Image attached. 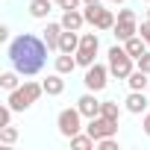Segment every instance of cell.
Returning a JSON list of instances; mask_svg holds the SVG:
<instances>
[{"label": "cell", "mask_w": 150, "mask_h": 150, "mask_svg": "<svg viewBox=\"0 0 150 150\" xmlns=\"http://www.w3.org/2000/svg\"><path fill=\"white\" fill-rule=\"evenodd\" d=\"M47 50L50 47L44 44V38H38L33 33H21V35H15L9 41L6 56H9L12 68L21 74V77H35V74L44 68V62H47Z\"/></svg>", "instance_id": "obj_1"}, {"label": "cell", "mask_w": 150, "mask_h": 150, "mask_svg": "<svg viewBox=\"0 0 150 150\" xmlns=\"http://www.w3.org/2000/svg\"><path fill=\"white\" fill-rule=\"evenodd\" d=\"M41 94H44V86H41V83H35V80H24L15 91H9L6 103H9L15 112H27V109H30Z\"/></svg>", "instance_id": "obj_2"}, {"label": "cell", "mask_w": 150, "mask_h": 150, "mask_svg": "<svg viewBox=\"0 0 150 150\" xmlns=\"http://www.w3.org/2000/svg\"><path fill=\"white\" fill-rule=\"evenodd\" d=\"M106 56H109V74H112L115 80H124L127 83V77L135 71V59L127 53V47L124 44H112Z\"/></svg>", "instance_id": "obj_3"}, {"label": "cell", "mask_w": 150, "mask_h": 150, "mask_svg": "<svg viewBox=\"0 0 150 150\" xmlns=\"http://www.w3.org/2000/svg\"><path fill=\"white\" fill-rule=\"evenodd\" d=\"M56 127H59V135H62V138H74L77 132L86 129V127H83V112H80L77 106L62 109V112L56 115Z\"/></svg>", "instance_id": "obj_4"}, {"label": "cell", "mask_w": 150, "mask_h": 150, "mask_svg": "<svg viewBox=\"0 0 150 150\" xmlns=\"http://www.w3.org/2000/svg\"><path fill=\"white\" fill-rule=\"evenodd\" d=\"M97 50H100V38H97V33H83V35H80V50L74 53V56H77V65H80V68H91Z\"/></svg>", "instance_id": "obj_5"}, {"label": "cell", "mask_w": 150, "mask_h": 150, "mask_svg": "<svg viewBox=\"0 0 150 150\" xmlns=\"http://www.w3.org/2000/svg\"><path fill=\"white\" fill-rule=\"evenodd\" d=\"M109 65H100V62H94L91 68H86V74H83V86H86V91H103L106 86H109Z\"/></svg>", "instance_id": "obj_6"}, {"label": "cell", "mask_w": 150, "mask_h": 150, "mask_svg": "<svg viewBox=\"0 0 150 150\" xmlns=\"http://www.w3.org/2000/svg\"><path fill=\"white\" fill-rule=\"evenodd\" d=\"M86 132H88L94 141H100V138H109V135H118V121H109V118H103V115H97V118H88V124H86Z\"/></svg>", "instance_id": "obj_7"}, {"label": "cell", "mask_w": 150, "mask_h": 150, "mask_svg": "<svg viewBox=\"0 0 150 150\" xmlns=\"http://www.w3.org/2000/svg\"><path fill=\"white\" fill-rule=\"evenodd\" d=\"M100 106H103V100H97V91H86V94L77 100V109L83 112L86 121H88V118H97V115H100Z\"/></svg>", "instance_id": "obj_8"}, {"label": "cell", "mask_w": 150, "mask_h": 150, "mask_svg": "<svg viewBox=\"0 0 150 150\" xmlns=\"http://www.w3.org/2000/svg\"><path fill=\"white\" fill-rule=\"evenodd\" d=\"M62 33H65L62 21H47V27L41 30V38H44V44H47L50 50L59 53V38H62Z\"/></svg>", "instance_id": "obj_9"}, {"label": "cell", "mask_w": 150, "mask_h": 150, "mask_svg": "<svg viewBox=\"0 0 150 150\" xmlns=\"http://www.w3.org/2000/svg\"><path fill=\"white\" fill-rule=\"evenodd\" d=\"M124 109L129 115H144L147 112V94L144 91H129L127 100H124Z\"/></svg>", "instance_id": "obj_10"}, {"label": "cell", "mask_w": 150, "mask_h": 150, "mask_svg": "<svg viewBox=\"0 0 150 150\" xmlns=\"http://www.w3.org/2000/svg\"><path fill=\"white\" fill-rule=\"evenodd\" d=\"M65 74H59V71H53V74H47V77L41 80V86H44V94L47 97H59L62 91H65Z\"/></svg>", "instance_id": "obj_11"}, {"label": "cell", "mask_w": 150, "mask_h": 150, "mask_svg": "<svg viewBox=\"0 0 150 150\" xmlns=\"http://www.w3.org/2000/svg\"><path fill=\"white\" fill-rule=\"evenodd\" d=\"M112 35L124 44L127 38H132V35H138V21L135 18H127V21H118L115 24V30H112Z\"/></svg>", "instance_id": "obj_12"}, {"label": "cell", "mask_w": 150, "mask_h": 150, "mask_svg": "<svg viewBox=\"0 0 150 150\" xmlns=\"http://www.w3.org/2000/svg\"><path fill=\"white\" fill-rule=\"evenodd\" d=\"M53 3L56 0H30V15L35 18V21H47L50 18V12H53Z\"/></svg>", "instance_id": "obj_13"}, {"label": "cell", "mask_w": 150, "mask_h": 150, "mask_svg": "<svg viewBox=\"0 0 150 150\" xmlns=\"http://www.w3.org/2000/svg\"><path fill=\"white\" fill-rule=\"evenodd\" d=\"M59 21H62V27H65V30H77V33H80V30H83V24H86V15H83L80 9H65Z\"/></svg>", "instance_id": "obj_14"}, {"label": "cell", "mask_w": 150, "mask_h": 150, "mask_svg": "<svg viewBox=\"0 0 150 150\" xmlns=\"http://www.w3.org/2000/svg\"><path fill=\"white\" fill-rule=\"evenodd\" d=\"M80 50V33L77 30H65L59 38V53H77Z\"/></svg>", "instance_id": "obj_15"}, {"label": "cell", "mask_w": 150, "mask_h": 150, "mask_svg": "<svg viewBox=\"0 0 150 150\" xmlns=\"http://www.w3.org/2000/svg\"><path fill=\"white\" fill-rule=\"evenodd\" d=\"M127 86H129V91H147L150 88V74H144L141 68H135L127 77Z\"/></svg>", "instance_id": "obj_16"}, {"label": "cell", "mask_w": 150, "mask_h": 150, "mask_svg": "<svg viewBox=\"0 0 150 150\" xmlns=\"http://www.w3.org/2000/svg\"><path fill=\"white\" fill-rule=\"evenodd\" d=\"M115 24H118V15H115L112 9H103V6H100V12H97V18H94V30L106 33V30H115Z\"/></svg>", "instance_id": "obj_17"}, {"label": "cell", "mask_w": 150, "mask_h": 150, "mask_svg": "<svg viewBox=\"0 0 150 150\" xmlns=\"http://www.w3.org/2000/svg\"><path fill=\"white\" fill-rule=\"evenodd\" d=\"M53 68L59 74H74V68H77V56H74V53H59L53 59Z\"/></svg>", "instance_id": "obj_18"}, {"label": "cell", "mask_w": 150, "mask_h": 150, "mask_svg": "<svg viewBox=\"0 0 150 150\" xmlns=\"http://www.w3.org/2000/svg\"><path fill=\"white\" fill-rule=\"evenodd\" d=\"M124 47H127V53H129L132 59H138L141 53H147V50H150V44H147L141 35H132V38H127V41H124Z\"/></svg>", "instance_id": "obj_19"}, {"label": "cell", "mask_w": 150, "mask_h": 150, "mask_svg": "<svg viewBox=\"0 0 150 150\" xmlns=\"http://www.w3.org/2000/svg\"><path fill=\"white\" fill-rule=\"evenodd\" d=\"M21 86V74L12 68V71H6V74H0V88L3 91H15Z\"/></svg>", "instance_id": "obj_20"}, {"label": "cell", "mask_w": 150, "mask_h": 150, "mask_svg": "<svg viewBox=\"0 0 150 150\" xmlns=\"http://www.w3.org/2000/svg\"><path fill=\"white\" fill-rule=\"evenodd\" d=\"M68 141H71L74 150H91V147H97V141H94L88 132H77L74 138H68Z\"/></svg>", "instance_id": "obj_21"}, {"label": "cell", "mask_w": 150, "mask_h": 150, "mask_svg": "<svg viewBox=\"0 0 150 150\" xmlns=\"http://www.w3.org/2000/svg\"><path fill=\"white\" fill-rule=\"evenodd\" d=\"M100 115H103V118H109V121H121V103H115V100H103Z\"/></svg>", "instance_id": "obj_22"}, {"label": "cell", "mask_w": 150, "mask_h": 150, "mask_svg": "<svg viewBox=\"0 0 150 150\" xmlns=\"http://www.w3.org/2000/svg\"><path fill=\"white\" fill-rule=\"evenodd\" d=\"M18 127H12V124H6V127H0V141H3V144H15L18 141Z\"/></svg>", "instance_id": "obj_23"}, {"label": "cell", "mask_w": 150, "mask_h": 150, "mask_svg": "<svg viewBox=\"0 0 150 150\" xmlns=\"http://www.w3.org/2000/svg\"><path fill=\"white\" fill-rule=\"evenodd\" d=\"M97 150H118V138H115V135L100 138V141H97Z\"/></svg>", "instance_id": "obj_24"}, {"label": "cell", "mask_w": 150, "mask_h": 150, "mask_svg": "<svg viewBox=\"0 0 150 150\" xmlns=\"http://www.w3.org/2000/svg\"><path fill=\"white\" fill-rule=\"evenodd\" d=\"M135 68H141L144 74H150V50H147V53H141V56L135 59Z\"/></svg>", "instance_id": "obj_25"}, {"label": "cell", "mask_w": 150, "mask_h": 150, "mask_svg": "<svg viewBox=\"0 0 150 150\" xmlns=\"http://www.w3.org/2000/svg\"><path fill=\"white\" fill-rule=\"evenodd\" d=\"M56 3H59L62 12H65V9H80V6H86L83 0H56Z\"/></svg>", "instance_id": "obj_26"}, {"label": "cell", "mask_w": 150, "mask_h": 150, "mask_svg": "<svg viewBox=\"0 0 150 150\" xmlns=\"http://www.w3.org/2000/svg\"><path fill=\"white\" fill-rule=\"evenodd\" d=\"M138 35H141L147 44H150V18H147V21H141V27H138Z\"/></svg>", "instance_id": "obj_27"}, {"label": "cell", "mask_w": 150, "mask_h": 150, "mask_svg": "<svg viewBox=\"0 0 150 150\" xmlns=\"http://www.w3.org/2000/svg\"><path fill=\"white\" fill-rule=\"evenodd\" d=\"M127 18H135V12L132 9H121L118 12V21H127Z\"/></svg>", "instance_id": "obj_28"}, {"label": "cell", "mask_w": 150, "mask_h": 150, "mask_svg": "<svg viewBox=\"0 0 150 150\" xmlns=\"http://www.w3.org/2000/svg\"><path fill=\"white\" fill-rule=\"evenodd\" d=\"M141 127H144V132L150 135V112H144V121H141Z\"/></svg>", "instance_id": "obj_29"}, {"label": "cell", "mask_w": 150, "mask_h": 150, "mask_svg": "<svg viewBox=\"0 0 150 150\" xmlns=\"http://www.w3.org/2000/svg\"><path fill=\"white\" fill-rule=\"evenodd\" d=\"M0 41H12L9 38V27H0Z\"/></svg>", "instance_id": "obj_30"}, {"label": "cell", "mask_w": 150, "mask_h": 150, "mask_svg": "<svg viewBox=\"0 0 150 150\" xmlns=\"http://www.w3.org/2000/svg\"><path fill=\"white\" fill-rule=\"evenodd\" d=\"M83 3H100V0H83Z\"/></svg>", "instance_id": "obj_31"}, {"label": "cell", "mask_w": 150, "mask_h": 150, "mask_svg": "<svg viewBox=\"0 0 150 150\" xmlns=\"http://www.w3.org/2000/svg\"><path fill=\"white\" fill-rule=\"evenodd\" d=\"M112 3H127V0H112Z\"/></svg>", "instance_id": "obj_32"}, {"label": "cell", "mask_w": 150, "mask_h": 150, "mask_svg": "<svg viewBox=\"0 0 150 150\" xmlns=\"http://www.w3.org/2000/svg\"><path fill=\"white\" fill-rule=\"evenodd\" d=\"M147 18H150V6H147Z\"/></svg>", "instance_id": "obj_33"}, {"label": "cell", "mask_w": 150, "mask_h": 150, "mask_svg": "<svg viewBox=\"0 0 150 150\" xmlns=\"http://www.w3.org/2000/svg\"><path fill=\"white\" fill-rule=\"evenodd\" d=\"M147 3H150V0H147Z\"/></svg>", "instance_id": "obj_34"}]
</instances>
